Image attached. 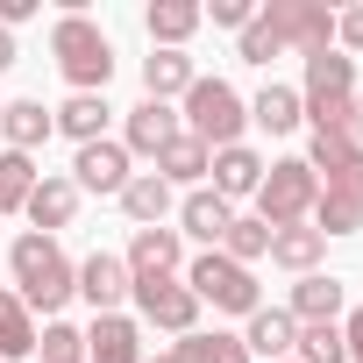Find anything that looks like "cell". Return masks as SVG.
Listing matches in <instances>:
<instances>
[{
  "mask_svg": "<svg viewBox=\"0 0 363 363\" xmlns=\"http://www.w3.org/2000/svg\"><path fill=\"white\" fill-rule=\"evenodd\" d=\"M178 363H250V349H242V335H228V328H193V335H178V349H171Z\"/></svg>",
  "mask_w": 363,
  "mask_h": 363,
  "instance_id": "27",
  "label": "cell"
},
{
  "mask_svg": "<svg viewBox=\"0 0 363 363\" xmlns=\"http://www.w3.org/2000/svg\"><path fill=\"white\" fill-rule=\"evenodd\" d=\"M36 349H43V363H86V328H72V320H43Z\"/></svg>",
  "mask_w": 363,
  "mask_h": 363,
  "instance_id": "34",
  "label": "cell"
},
{
  "mask_svg": "<svg viewBox=\"0 0 363 363\" xmlns=\"http://www.w3.org/2000/svg\"><path fill=\"white\" fill-rule=\"evenodd\" d=\"M0 107H8V100H0Z\"/></svg>",
  "mask_w": 363,
  "mask_h": 363,
  "instance_id": "42",
  "label": "cell"
},
{
  "mask_svg": "<svg viewBox=\"0 0 363 363\" xmlns=\"http://www.w3.org/2000/svg\"><path fill=\"white\" fill-rule=\"evenodd\" d=\"M306 228H320V235H356V228H363V186H320Z\"/></svg>",
  "mask_w": 363,
  "mask_h": 363,
  "instance_id": "21",
  "label": "cell"
},
{
  "mask_svg": "<svg viewBox=\"0 0 363 363\" xmlns=\"http://www.w3.org/2000/svg\"><path fill=\"white\" fill-rule=\"evenodd\" d=\"M292 342H299V320H292L285 306H257V313H250V328H242L250 363H285V356H292Z\"/></svg>",
  "mask_w": 363,
  "mask_h": 363,
  "instance_id": "16",
  "label": "cell"
},
{
  "mask_svg": "<svg viewBox=\"0 0 363 363\" xmlns=\"http://www.w3.org/2000/svg\"><path fill=\"white\" fill-rule=\"evenodd\" d=\"M128 278H178V264H186V235L178 228H135L128 242Z\"/></svg>",
  "mask_w": 363,
  "mask_h": 363,
  "instance_id": "12",
  "label": "cell"
},
{
  "mask_svg": "<svg viewBox=\"0 0 363 363\" xmlns=\"http://www.w3.org/2000/svg\"><path fill=\"white\" fill-rule=\"evenodd\" d=\"M186 285H193V299L200 306H214V313H257L264 299H257V271H242L235 257H221V250H200L193 264H186Z\"/></svg>",
  "mask_w": 363,
  "mask_h": 363,
  "instance_id": "5",
  "label": "cell"
},
{
  "mask_svg": "<svg viewBox=\"0 0 363 363\" xmlns=\"http://www.w3.org/2000/svg\"><path fill=\"white\" fill-rule=\"evenodd\" d=\"M22 356H36V313L15 292H0V363H22Z\"/></svg>",
  "mask_w": 363,
  "mask_h": 363,
  "instance_id": "28",
  "label": "cell"
},
{
  "mask_svg": "<svg viewBox=\"0 0 363 363\" xmlns=\"http://www.w3.org/2000/svg\"><path fill=\"white\" fill-rule=\"evenodd\" d=\"M306 171L320 178V186H363V143H356L349 128H313Z\"/></svg>",
  "mask_w": 363,
  "mask_h": 363,
  "instance_id": "9",
  "label": "cell"
},
{
  "mask_svg": "<svg viewBox=\"0 0 363 363\" xmlns=\"http://www.w3.org/2000/svg\"><path fill=\"white\" fill-rule=\"evenodd\" d=\"M292 363H349L342 320H313V328H299V342H292Z\"/></svg>",
  "mask_w": 363,
  "mask_h": 363,
  "instance_id": "32",
  "label": "cell"
},
{
  "mask_svg": "<svg viewBox=\"0 0 363 363\" xmlns=\"http://www.w3.org/2000/svg\"><path fill=\"white\" fill-rule=\"evenodd\" d=\"M264 171H271V164H264V157H257L250 143H235V150H214V164H207V178H214V193H221L228 207H235L242 193L257 200V186H264Z\"/></svg>",
  "mask_w": 363,
  "mask_h": 363,
  "instance_id": "17",
  "label": "cell"
},
{
  "mask_svg": "<svg viewBox=\"0 0 363 363\" xmlns=\"http://www.w3.org/2000/svg\"><path fill=\"white\" fill-rule=\"evenodd\" d=\"M342 306H349V285L342 278H328V271H306L299 285H292V320L299 328H313V320H342Z\"/></svg>",
  "mask_w": 363,
  "mask_h": 363,
  "instance_id": "18",
  "label": "cell"
},
{
  "mask_svg": "<svg viewBox=\"0 0 363 363\" xmlns=\"http://www.w3.org/2000/svg\"><path fill=\"white\" fill-rule=\"evenodd\" d=\"M349 135L363 143V86H356V107H349Z\"/></svg>",
  "mask_w": 363,
  "mask_h": 363,
  "instance_id": "39",
  "label": "cell"
},
{
  "mask_svg": "<svg viewBox=\"0 0 363 363\" xmlns=\"http://www.w3.org/2000/svg\"><path fill=\"white\" fill-rule=\"evenodd\" d=\"M200 15H214L221 29H250L257 22V0H214V8H200Z\"/></svg>",
  "mask_w": 363,
  "mask_h": 363,
  "instance_id": "35",
  "label": "cell"
},
{
  "mask_svg": "<svg viewBox=\"0 0 363 363\" xmlns=\"http://www.w3.org/2000/svg\"><path fill=\"white\" fill-rule=\"evenodd\" d=\"M157 363H178V356H171V349H164V356H157Z\"/></svg>",
  "mask_w": 363,
  "mask_h": 363,
  "instance_id": "41",
  "label": "cell"
},
{
  "mask_svg": "<svg viewBox=\"0 0 363 363\" xmlns=\"http://www.w3.org/2000/svg\"><path fill=\"white\" fill-rule=\"evenodd\" d=\"M128 299H135V320L157 328V335H193L200 328V299L186 278H128Z\"/></svg>",
  "mask_w": 363,
  "mask_h": 363,
  "instance_id": "8",
  "label": "cell"
},
{
  "mask_svg": "<svg viewBox=\"0 0 363 363\" xmlns=\"http://www.w3.org/2000/svg\"><path fill=\"white\" fill-rule=\"evenodd\" d=\"M0 135H8V150H36V143H50L57 135V121H50V107L43 100H8V107H0Z\"/></svg>",
  "mask_w": 363,
  "mask_h": 363,
  "instance_id": "22",
  "label": "cell"
},
{
  "mask_svg": "<svg viewBox=\"0 0 363 363\" xmlns=\"http://www.w3.org/2000/svg\"><path fill=\"white\" fill-rule=\"evenodd\" d=\"M36 8H43V0H0V29H22V22H36Z\"/></svg>",
  "mask_w": 363,
  "mask_h": 363,
  "instance_id": "37",
  "label": "cell"
},
{
  "mask_svg": "<svg viewBox=\"0 0 363 363\" xmlns=\"http://www.w3.org/2000/svg\"><path fill=\"white\" fill-rule=\"evenodd\" d=\"M250 121H257V128H271V135H292L306 114H299V93H292V86H264V93L250 100Z\"/></svg>",
  "mask_w": 363,
  "mask_h": 363,
  "instance_id": "31",
  "label": "cell"
},
{
  "mask_svg": "<svg viewBox=\"0 0 363 363\" xmlns=\"http://www.w3.org/2000/svg\"><path fill=\"white\" fill-rule=\"evenodd\" d=\"M285 363H292V356H285Z\"/></svg>",
  "mask_w": 363,
  "mask_h": 363,
  "instance_id": "43",
  "label": "cell"
},
{
  "mask_svg": "<svg viewBox=\"0 0 363 363\" xmlns=\"http://www.w3.org/2000/svg\"><path fill=\"white\" fill-rule=\"evenodd\" d=\"M342 342H349V363H363V306L342 313Z\"/></svg>",
  "mask_w": 363,
  "mask_h": 363,
  "instance_id": "38",
  "label": "cell"
},
{
  "mask_svg": "<svg viewBox=\"0 0 363 363\" xmlns=\"http://www.w3.org/2000/svg\"><path fill=\"white\" fill-rule=\"evenodd\" d=\"M335 43H342V57L363 50V8H342V15H335Z\"/></svg>",
  "mask_w": 363,
  "mask_h": 363,
  "instance_id": "36",
  "label": "cell"
},
{
  "mask_svg": "<svg viewBox=\"0 0 363 363\" xmlns=\"http://www.w3.org/2000/svg\"><path fill=\"white\" fill-rule=\"evenodd\" d=\"M186 135L193 143H207V150H235L242 143V128H250V107H242V93L228 86V79H193V93H186Z\"/></svg>",
  "mask_w": 363,
  "mask_h": 363,
  "instance_id": "3",
  "label": "cell"
},
{
  "mask_svg": "<svg viewBox=\"0 0 363 363\" xmlns=\"http://www.w3.org/2000/svg\"><path fill=\"white\" fill-rule=\"evenodd\" d=\"M36 157H22V150H0V214H22L29 207V193H36Z\"/></svg>",
  "mask_w": 363,
  "mask_h": 363,
  "instance_id": "29",
  "label": "cell"
},
{
  "mask_svg": "<svg viewBox=\"0 0 363 363\" xmlns=\"http://www.w3.org/2000/svg\"><path fill=\"white\" fill-rule=\"evenodd\" d=\"M193 79H200V65L186 57V50H150L143 57V100H186L193 93Z\"/></svg>",
  "mask_w": 363,
  "mask_h": 363,
  "instance_id": "19",
  "label": "cell"
},
{
  "mask_svg": "<svg viewBox=\"0 0 363 363\" xmlns=\"http://www.w3.org/2000/svg\"><path fill=\"white\" fill-rule=\"evenodd\" d=\"M121 214L135 221V228H164V214H171V186L157 171H135L128 186H121Z\"/></svg>",
  "mask_w": 363,
  "mask_h": 363,
  "instance_id": "24",
  "label": "cell"
},
{
  "mask_svg": "<svg viewBox=\"0 0 363 363\" xmlns=\"http://www.w3.org/2000/svg\"><path fill=\"white\" fill-rule=\"evenodd\" d=\"M107 114H114V107H107V93H72L50 121H57L72 143H100V135H107Z\"/></svg>",
  "mask_w": 363,
  "mask_h": 363,
  "instance_id": "25",
  "label": "cell"
},
{
  "mask_svg": "<svg viewBox=\"0 0 363 363\" xmlns=\"http://www.w3.org/2000/svg\"><path fill=\"white\" fill-rule=\"evenodd\" d=\"M207 164H214V150H207V143L178 135V143L157 157V178H164V186H193V178H207Z\"/></svg>",
  "mask_w": 363,
  "mask_h": 363,
  "instance_id": "30",
  "label": "cell"
},
{
  "mask_svg": "<svg viewBox=\"0 0 363 363\" xmlns=\"http://www.w3.org/2000/svg\"><path fill=\"white\" fill-rule=\"evenodd\" d=\"M86 363H143V320H128V313H93V328H86Z\"/></svg>",
  "mask_w": 363,
  "mask_h": 363,
  "instance_id": "14",
  "label": "cell"
},
{
  "mask_svg": "<svg viewBox=\"0 0 363 363\" xmlns=\"http://www.w3.org/2000/svg\"><path fill=\"white\" fill-rule=\"evenodd\" d=\"M50 57H57V72L72 79V93H107V79H114V43H107V29L86 22V15H57Z\"/></svg>",
  "mask_w": 363,
  "mask_h": 363,
  "instance_id": "2",
  "label": "cell"
},
{
  "mask_svg": "<svg viewBox=\"0 0 363 363\" xmlns=\"http://www.w3.org/2000/svg\"><path fill=\"white\" fill-rule=\"evenodd\" d=\"M8 65H15V36H8V29H0V72H8Z\"/></svg>",
  "mask_w": 363,
  "mask_h": 363,
  "instance_id": "40",
  "label": "cell"
},
{
  "mask_svg": "<svg viewBox=\"0 0 363 363\" xmlns=\"http://www.w3.org/2000/svg\"><path fill=\"white\" fill-rule=\"evenodd\" d=\"M8 271H15V299H22L29 313H50V320H57V306L79 292V264L57 250V235H36V228L8 250Z\"/></svg>",
  "mask_w": 363,
  "mask_h": 363,
  "instance_id": "1",
  "label": "cell"
},
{
  "mask_svg": "<svg viewBox=\"0 0 363 363\" xmlns=\"http://www.w3.org/2000/svg\"><path fill=\"white\" fill-rule=\"evenodd\" d=\"M178 135H186V121H178V107H164V100H143V107H128V128H121V150L128 157H164Z\"/></svg>",
  "mask_w": 363,
  "mask_h": 363,
  "instance_id": "11",
  "label": "cell"
},
{
  "mask_svg": "<svg viewBox=\"0 0 363 363\" xmlns=\"http://www.w3.org/2000/svg\"><path fill=\"white\" fill-rule=\"evenodd\" d=\"M221 257H235V264L250 271L257 257H271V228H264L257 214H235V221H228V235H221Z\"/></svg>",
  "mask_w": 363,
  "mask_h": 363,
  "instance_id": "33",
  "label": "cell"
},
{
  "mask_svg": "<svg viewBox=\"0 0 363 363\" xmlns=\"http://www.w3.org/2000/svg\"><path fill=\"white\" fill-rule=\"evenodd\" d=\"M79 299H86L93 313H121V299H128V264H121L114 250H93V257L79 264Z\"/></svg>",
  "mask_w": 363,
  "mask_h": 363,
  "instance_id": "13",
  "label": "cell"
},
{
  "mask_svg": "<svg viewBox=\"0 0 363 363\" xmlns=\"http://www.w3.org/2000/svg\"><path fill=\"white\" fill-rule=\"evenodd\" d=\"M200 22H207V15L193 8V0H150V15H143V29H150L157 50H186V36H193Z\"/></svg>",
  "mask_w": 363,
  "mask_h": 363,
  "instance_id": "23",
  "label": "cell"
},
{
  "mask_svg": "<svg viewBox=\"0 0 363 363\" xmlns=\"http://www.w3.org/2000/svg\"><path fill=\"white\" fill-rule=\"evenodd\" d=\"M228 221H235V207H228L214 186H193L186 200H178V235H193V242H207V250H221Z\"/></svg>",
  "mask_w": 363,
  "mask_h": 363,
  "instance_id": "15",
  "label": "cell"
},
{
  "mask_svg": "<svg viewBox=\"0 0 363 363\" xmlns=\"http://www.w3.org/2000/svg\"><path fill=\"white\" fill-rule=\"evenodd\" d=\"M320 200V178L306 171V157H278L264 171V186H257V221L264 228H299Z\"/></svg>",
  "mask_w": 363,
  "mask_h": 363,
  "instance_id": "6",
  "label": "cell"
},
{
  "mask_svg": "<svg viewBox=\"0 0 363 363\" xmlns=\"http://www.w3.org/2000/svg\"><path fill=\"white\" fill-rule=\"evenodd\" d=\"M22 214L36 221V235H57V228H72V214H79V186L50 171V178H36V193H29Z\"/></svg>",
  "mask_w": 363,
  "mask_h": 363,
  "instance_id": "20",
  "label": "cell"
},
{
  "mask_svg": "<svg viewBox=\"0 0 363 363\" xmlns=\"http://www.w3.org/2000/svg\"><path fill=\"white\" fill-rule=\"evenodd\" d=\"M257 22L278 36V50H299V57H320L335 43V8L328 0H271V8H257Z\"/></svg>",
  "mask_w": 363,
  "mask_h": 363,
  "instance_id": "7",
  "label": "cell"
},
{
  "mask_svg": "<svg viewBox=\"0 0 363 363\" xmlns=\"http://www.w3.org/2000/svg\"><path fill=\"white\" fill-rule=\"evenodd\" d=\"M320 257H328V235H320V228H306V221H299V228H271V264H285V271L306 278Z\"/></svg>",
  "mask_w": 363,
  "mask_h": 363,
  "instance_id": "26",
  "label": "cell"
},
{
  "mask_svg": "<svg viewBox=\"0 0 363 363\" xmlns=\"http://www.w3.org/2000/svg\"><path fill=\"white\" fill-rule=\"evenodd\" d=\"M349 107H356V57H342V50H320V57H306L299 114H306L313 128H349Z\"/></svg>",
  "mask_w": 363,
  "mask_h": 363,
  "instance_id": "4",
  "label": "cell"
},
{
  "mask_svg": "<svg viewBox=\"0 0 363 363\" xmlns=\"http://www.w3.org/2000/svg\"><path fill=\"white\" fill-rule=\"evenodd\" d=\"M128 150L114 143V135H100V143H79V157H72V186L79 193H114L121 200V186H128Z\"/></svg>",
  "mask_w": 363,
  "mask_h": 363,
  "instance_id": "10",
  "label": "cell"
}]
</instances>
